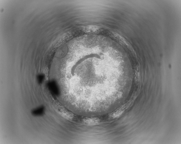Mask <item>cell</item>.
<instances>
[{
	"mask_svg": "<svg viewBox=\"0 0 181 144\" xmlns=\"http://www.w3.org/2000/svg\"><path fill=\"white\" fill-rule=\"evenodd\" d=\"M82 121L86 124L90 125L97 124L100 121V119L97 118H84Z\"/></svg>",
	"mask_w": 181,
	"mask_h": 144,
	"instance_id": "1",
	"label": "cell"
}]
</instances>
